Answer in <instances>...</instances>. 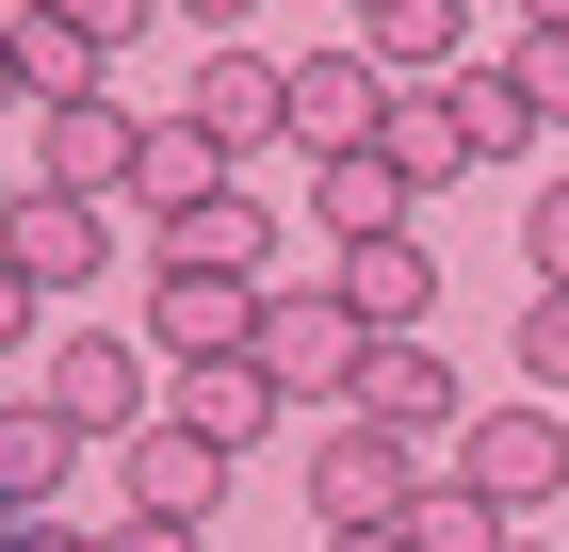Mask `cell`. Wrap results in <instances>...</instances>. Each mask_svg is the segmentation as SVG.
I'll use <instances>...</instances> for the list:
<instances>
[{
    "label": "cell",
    "instance_id": "1",
    "mask_svg": "<svg viewBox=\"0 0 569 552\" xmlns=\"http://www.w3.org/2000/svg\"><path fill=\"white\" fill-rule=\"evenodd\" d=\"M147 341H163V374H179V358H244V341H261V277L163 244V260H147Z\"/></svg>",
    "mask_w": 569,
    "mask_h": 552
},
{
    "label": "cell",
    "instance_id": "2",
    "mask_svg": "<svg viewBox=\"0 0 569 552\" xmlns=\"http://www.w3.org/2000/svg\"><path fill=\"white\" fill-rule=\"evenodd\" d=\"M358 358H375V325L342 309V277L326 293H261V374L293 407H358Z\"/></svg>",
    "mask_w": 569,
    "mask_h": 552
},
{
    "label": "cell",
    "instance_id": "3",
    "mask_svg": "<svg viewBox=\"0 0 569 552\" xmlns=\"http://www.w3.org/2000/svg\"><path fill=\"white\" fill-rule=\"evenodd\" d=\"M33 390H49L82 439H131V423H163V341H98V325H66Z\"/></svg>",
    "mask_w": 569,
    "mask_h": 552
},
{
    "label": "cell",
    "instance_id": "4",
    "mask_svg": "<svg viewBox=\"0 0 569 552\" xmlns=\"http://www.w3.org/2000/svg\"><path fill=\"white\" fill-rule=\"evenodd\" d=\"M407 488H423V439L375 423V407H342L309 439V520H407Z\"/></svg>",
    "mask_w": 569,
    "mask_h": 552
},
{
    "label": "cell",
    "instance_id": "5",
    "mask_svg": "<svg viewBox=\"0 0 569 552\" xmlns=\"http://www.w3.org/2000/svg\"><path fill=\"white\" fill-rule=\"evenodd\" d=\"M456 471H472L505 520H537L569 488V407H553V390H537V407H472V423H456Z\"/></svg>",
    "mask_w": 569,
    "mask_h": 552
},
{
    "label": "cell",
    "instance_id": "6",
    "mask_svg": "<svg viewBox=\"0 0 569 552\" xmlns=\"http://www.w3.org/2000/svg\"><path fill=\"white\" fill-rule=\"evenodd\" d=\"M179 114L244 163V147H277V130H293V66H261L244 33H212V66H196V98H179Z\"/></svg>",
    "mask_w": 569,
    "mask_h": 552
},
{
    "label": "cell",
    "instance_id": "7",
    "mask_svg": "<svg viewBox=\"0 0 569 552\" xmlns=\"http://www.w3.org/2000/svg\"><path fill=\"white\" fill-rule=\"evenodd\" d=\"M147 163V114H114V98H49L33 114V179H66V195H131Z\"/></svg>",
    "mask_w": 569,
    "mask_h": 552
},
{
    "label": "cell",
    "instance_id": "8",
    "mask_svg": "<svg viewBox=\"0 0 569 552\" xmlns=\"http://www.w3.org/2000/svg\"><path fill=\"white\" fill-rule=\"evenodd\" d=\"M375 130H391V66L375 49H309L293 66V147L326 163V147H375Z\"/></svg>",
    "mask_w": 569,
    "mask_h": 552
},
{
    "label": "cell",
    "instance_id": "9",
    "mask_svg": "<svg viewBox=\"0 0 569 552\" xmlns=\"http://www.w3.org/2000/svg\"><path fill=\"white\" fill-rule=\"evenodd\" d=\"M0 244L33 260L49 293H82L98 260H114V195H66V179H33V195H17V212H0Z\"/></svg>",
    "mask_w": 569,
    "mask_h": 552
},
{
    "label": "cell",
    "instance_id": "10",
    "mask_svg": "<svg viewBox=\"0 0 569 552\" xmlns=\"http://www.w3.org/2000/svg\"><path fill=\"white\" fill-rule=\"evenodd\" d=\"M114 471H131V504H163V520H212V488H228V439L163 407V423H131V439H114Z\"/></svg>",
    "mask_w": 569,
    "mask_h": 552
},
{
    "label": "cell",
    "instance_id": "11",
    "mask_svg": "<svg viewBox=\"0 0 569 552\" xmlns=\"http://www.w3.org/2000/svg\"><path fill=\"white\" fill-rule=\"evenodd\" d=\"M358 407L407 439H456V358H439L423 325H375V358H358Z\"/></svg>",
    "mask_w": 569,
    "mask_h": 552
},
{
    "label": "cell",
    "instance_id": "12",
    "mask_svg": "<svg viewBox=\"0 0 569 552\" xmlns=\"http://www.w3.org/2000/svg\"><path fill=\"white\" fill-rule=\"evenodd\" d=\"M407 195H423V179H407L391 147H326V163H309V212H326V244H375V228H407Z\"/></svg>",
    "mask_w": 569,
    "mask_h": 552
},
{
    "label": "cell",
    "instance_id": "13",
    "mask_svg": "<svg viewBox=\"0 0 569 552\" xmlns=\"http://www.w3.org/2000/svg\"><path fill=\"white\" fill-rule=\"evenodd\" d=\"M212 195H228V147H212V130H196V114H147V163H131V212H147V228H179V212H212Z\"/></svg>",
    "mask_w": 569,
    "mask_h": 552
},
{
    "label": "cell",
    "instance_id": "14",
    "mask_svg": "<svg viewBox=\"0 0 569 552\" xmlns=\"http://www.w3.org/2000/svg\"><path fill=\"white\" fill-rule=\"evenodd\" d=\"M163 407H179V423H212L228 455H244V439H261L293 390H277V374H261V341H244V358H179V390H163Z\"/></svg>",
    "mask_w": 569,
    "mask_h": 552
},
{
    "label": "cell",
    "instance_id": "15",
    "mask_svg": "<svg viewBox=\"0 0 569 552\" xmlns=\"http://www.w3.org/2000/svg\"><path fill=\"white\" fill-rule=\"evenodd\" d=\"M0 49H17V98H98V33L82 17H66V0H17V17H0Z\"/></svg>",
    "mask_w": 569,
    "mask_h": 552
},
{
    "label": "cell",
    "instance_id": "16",
    "mask_svg": "<svg viewBox=\"0 0 569 552\" xmlns=\"http://www.w3.org/2000/svg\"><path fill=\"white\" fill-rule=\"evenodd\" d=\"M342 309H358V325H423V309H439V244H407V228L342 244Z\"/></svg>",
    "mask_w": 569,
    "mask_h": 552
},
{
    "label": "cell",
    "instance_id": "17",
    "mask_svg": "<svg viewBox=\"0 0 569 552\" xmlns=\"http://www.w3.org/2000/svg\"><path fill=\"white\" fill-rule=\"evenodd\" d=\"M66 471H82V423H66V407H49V390H33V407H0V504L33 520L49 488H66Z\"/></svg>",
    "mask_w": 569,
    "mask_h": 552
},
{
    "label": "cell",
    "instance_id": "18",
    "mask_svg": "<svg viewBox=\"0 0 569 552\" xmlns=\"http://www.w3.org/2000/svg\"><path fill=\"white\" fill-rule=\"evenodd\" d=\"M439 98H456V130H472V163H521L537 130H553V114L521 98V66H439Z\"/></svg>",
    "mask_w": 569,
    "mask_h": 552
},
{
    "label": "cell",
    "instance_id": "19",
    "mask_svg": "<svg viewBox=\"0 0 569 552\" xmlns=\"http://www.w3.org/2000/svg\"><path fill=\"white\" fill-rule=\"evenodd\" d=\"M358 49H375L391 82H439V66L472 49V17H456V0H375V17H358Z\"/></svg>",
    "mask_w": 569,
    "mask_h": 552
},
{
    "label": "cell",
    "instance_id": "20",
    "mask_svg": "<svg viewBox=\"0 0 569 552\" xmlns=\"http://www.w3.org/2000/svg\"><path fill=\"white\" fill-rule=\"evenodd\" d=\"M505 536H521V520L488 504L472 471H423V488H407V552H505Z\"/></svg>",
    "mask_w": 569,
    "mask_h": 552
},
{
    "label": "cell",
    "instance_id": "21",
    "mask_svg": "<svg viewBox=\"0 0 569 552\" xmlns=\"http://www.w3.org/2000/svg\"><path fill=\"white\" fill-rule=\"evenodd\" d=\"M375 147H391V163L423 179V195H439L456 163H472V130H456V98H439V82H391V130H375Z\"/></svg>",
    "mask_w": 569,
    "mask_h": 552
},
{
    "label": "cell",
    "instance_id": "22",
    "mask_svg": "<svg viewBox=\"0 0 569 552\" xmlns=\"http://www.w3.org/2000/svg\"><path fill=\"white\" fill-rule=\"evenodd\" d=\"M163 244H196V260H244V277H261V244H277V228H261V195H244V179H228L212 212H179Z\"/></svg>",
    "mask_w": 569,
    "mask_h": 552
},
{
    "label": "cell",
    "instance_id": "23",
    "mask_svg": "<svg viewBox=\"0 0 569 552\" xmlns=\"http://www.w3.org/2000/svg\"><path fill=\"white\" fill-rule=\"evenodd\" d=\"M521 374L569 390V277H537V293H521Z\"/></svg>",
    "mask_w": 569,
    "mask_h": 552
},
{
    "label": "cell",
    "instance_id": "24",
    "mask_svg": "<svg viewBox=\"0 0 569 552\" xmlns=\"http://www.w3.org/2000/svg\"><path fill=\"white\" fill-rule=\"evenodd\" d=\"M521 98H537V114H569V17H521Z\"/></svg>",
    "mask_w": 569,
    "mask_h": 552
},
{
    "label": "cell",
    "instance_id": "25",
    "mask_svg": "<svg viewBox=\"0 0 569 552\" xmlns=\"http://www.w3.org/2000/svg\"><path fill=\"white\" fill-rule=\"evenodd\" d=\"M49 325V277H33V260H17V244H0V358H17V341H33Z\"/></svg>",
    "mask_w": 569,
    "mask_h": 552
},
{
    "label": "cell",
    "instance_id": "26",
    "mask_svg": "<svg viewBox=\"0 0 569 552\" xmlns=\"http://www.w3.org/2000/svg\"><path fill=\"white\" fill-rule=\"evenodd\" d=\"M521 260H537V277H569V179H537V212H521Z\"/></svg>",
    "mask_w": 569,
    "mask_h": 552
},
{
    "label": "cell",
    "instance_id": "27",
    "mask_svg": "<svg viewBox=\"0 0 569 552\" xmlns=\"http://www.w3.org/2000/svg\"><path fill=\"white\" fill-rule=\"evenodd\" d=\"M98 552H196V520H163V504H131V520H114V536H98Z\"/></svg>",
    "mask_w": 569,
    "mask_h": 552
},
{
    "label": "cell",
    "instance_id": "28",
    "mask_svg": "<svg viewBox=\"0 0 569 552\" xmlns=\"http://www.w3.org/2000/svg\"><path fill=\"white\" fill-rule=\"evenodd\" d=\"M66 17H82L98 49H114V33H147V0H66Z\"/></svg>",
    "mask_w": 569,
    "mask_h": 552
},
{
    "label": "cell",
    "instance_id": "29",
    "mask_svg": "<svg viewBox=\"0 0 569 552\" xmlns=\"http://www.w3.org/2000/svg\"><path fill=\"white\" fill-rule=\"evenodd\" d=\"M326 552H407V520H326Z\"/></svg>",
    "mask_w": 569,
    "mask_h": 552
},
{
    "label": "cell",
    "instance_id": "30",
    "mask_svg": "<svg viewBox=\"0 0 569 552\" xmlns=\"http://www.w3.org/2000/svg\"><path fill=\"white\" fill-rule=\"evenodd\" d=\"M0 552H98V536H66V520H17V536H0Z\"/></svg>",
    "mask_w": 569,
    "mask_h": 552
},
{
    "label": "cell",
    "instance_id": "31",
    "mask_svg": "<svg viewBox=\"0 0 569 552\" xmlns=\"http://www.w3.org/2000/svg\"><path fill=\"white\" fill-rule=\"evenodd\" d=\"M179 17H196V33H244V17H261V0H179Z\"/></svg>",
    "mask_w": 569,
    "mask_h": 552
},
{
    "label": "cell",
    "instance_id": "32",
    "mask_svg": "<svg viewBox=\"0 0 569 552\" xmlns=\"http://www.w3.org/2000/svg\"><path fill=\"white\" fill-rule=\"evenodd\" d=\"M0 114H17V49H0Z\"/></svg>",
    "mask_w": 569,
    "mask_h": 552
},
{
    "label": "cell",
    "instance_id": "33",
    "mask_svg": "<svg viewBox=\"0 0 569 552\" xmlns=\"http://www.w3.org/2000/svg\"><path fill=\"white\" fill-rule=\"evenodd\" d=\"M521 17H569V0H521Z\"/></svg>",
    "mask_w": 569,
    "mask_h": 552
},
{
    "label": "cell",
    "instance_id": "34",
    "mask_svg": "<svg viewBox=\"0 0 569 552\" xmlns=\"http://www.w3.org/2000/svg\"><path fill=\"white\" fill-rule=\"evenodd\" d=\"M505 552H553V536H505Z\"/></svg>",
    "mask_w": 569,
    "mask_h": 552
},
{
    "label": "cell",
    "instance_id": "35",
    "mask_svg": "<svg viewBox=\"0 0 569 552\" xmlns=\"http://www.w3.org/2000/svg\"><path fill=\"white\" fill-rule=\"evenodd\" d=\"M342 17H375V0H342Z\"/></svg>",
    "mask_w": 569,
    "mask_h": 552
},
{
    "label": "cell",
    "instance_id": "36",
    "mask_svg": "<svg viewBox=\"0 0 569 552\" xmlns=\"http://www.w3.org/2000/svg\"><path fill=\"white\" fill-rule=\"evenodd\" d=\"M0 212H17V195H0Z\"/></svg>",
    "mask_w": 569,
    "mask_h": 552
},
{
    "label": "cell",
    "instance_id": "37",
    "mask_svg": "<svg viewBox=\"0 0 569 552\" xmlns=\"http://www.w3.org/2000/svg\"><path fill=\"white\" fill-rule=\"evenodd\" d=\"M553 407H569V390H553Z\"/></svg>",
    "mask_w": 569,
    "mask_h": 552
}]
</instances>
